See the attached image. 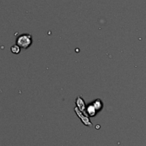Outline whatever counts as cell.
Returning a JSON list of instances; mask_svg holds the SVG:
<instances>
[{
	"label": "cell",
	"mask_w": 146,
	"mask_h": 146,
	"mask_svg": "<svg viewBox=\"0 0 146 146\" xmlns=\"http://www.w3.org/2000/svg\"><path fill=\"white\" fill-rule=\"evenodd\" d=\"M76 106H77V108H79V110H80V111L83 112V113H84V111L86 112V104H85L84 100H83V99L81 97L79 96V97L76 98Z\"/></svg>",
	"instance_id": "obj_2"
},
{
	"label": "cell",
	"mask_w": 146,
	"mask_h": 146,
	"mask_svg": "<svg viewBox=\"0 0 146 146\" xmlns=\"http://www.w3.org/2000/svg\"><path fill=\"white\" fill-rule=\"evenodd\" d=\"M11 52L14 54H19L21 52V48L18 45L15 44L11 47Z\"/></svg>",
	"instance_id": "obj_6"
},
{
	"label": "cell",
	"mask_w": 146,
	"mask_h": 146,
	"mask_svg": "<svg viewBox=\"0 0 146 146\" xmlns=\"http://www.w3.org/2000/svg\"><path fill=\"white\" fill-rule=\"evenodd\" d=\"M92 104L94 106L95 108L96 109L97 112H99L103 108V103H102V100H100V99H96V100L93 102Z\"/></svg>",
	"instance_id": "obj_5"
},
{
	"label": "cell",
	"mask_w": 146,
	"mask_h": 146,
	"mask_svg": "<svg viewBox=\"0 0 146 146\" xmlns=\"http://www.w3.org/2000/svg\"><path fill=\"white\" fill-rule=\"evenodd\" d=\"M33 42L32 36L29 34L25 33L19 35L16 40V44L18 45L21 49H26L31 46Z\"/></svg>",
	"instance_id": "obj_1"
},
{
	"label": "cell",
	"mask_w": 146,
	"mask_h": 146,
	"mask_svg": "<svg viewBox=\"0 0 146 146\" xmlns=\"http://www.w3.org/2000/svg\"><path fill=\"white\" fill-rule=\"evenodd\" d=\"M75 112H76V114H77V116H79L80 118H83V119H81V120H82V122L83 123V124H85L86 126H92L91 122L89 120V118H87V117H86V118H85L86 119L83 118V113H82L81 111H80V110H79V108H75Z\"/></svg>",
	"instance_id": "obj_3"
},
{
	"label": "cell",
	"mask_w": 146,
	"mask_h": 146,
	"mask_svg": "<svg viewBox=\"0 0 146 146\" xmlns=\"http://www.w3.org/2000/svg\"><path fill=\"white\" fill-rule=\"evenodd\" d=\"M86 113H88V115H89V116H91V117H93V116H96L98 113L96 109L95 108L94 106H93V104L89 105L88 107L86 108Z\"/></svg>",
	"instance_id": "obj_4"
}]
</instances>
